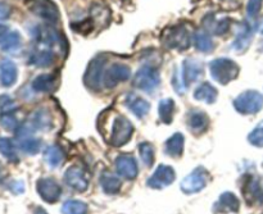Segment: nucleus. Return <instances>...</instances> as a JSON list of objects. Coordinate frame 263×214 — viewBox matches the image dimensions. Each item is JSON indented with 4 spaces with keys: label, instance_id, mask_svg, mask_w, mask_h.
<instances>
[{
    "label": "nucleus",
    "instance_id": "obj_1",
    "mask_svg": "<svg viewBox=\"0 0 263 214\" xmlns=\"http://www.w3.org/2000/svg\"><path fill=\"white\" fill-rule=\"evenodd\" d=\"M211 76L216 82L221 85H228L235 80L239 74V66L229 58H217L210 63Z\"/></svg>",
    "mask_w": 263,
    "mask_h": 214
},
{
    "label": "nucleus",
    "instance_id": "obj_2",
    "mask_svg": "<svg viewBox=\"0 0 263 214\" xmlns=\"http://www.w3.org/2000/svg\"><path fill=\"white\" fill-rule=\"evenodd\" d=\"M159 84H161L159 72L157 67L152 64H144L143 67H140L133 80L134 86L145 92L156 91L159 87Z\"/></svg>",
    "mask_w": 263,
    "mask_h": 214
},
{
    "label": "nucleus",
    "instance_id": "obj_3",
    "mask_svg": "<svg viewBox=\"0 0 263 214\" xmlns=\"http://www.w3.org/2000/svg\"><path fill=\"white\" fill-rule=\"evenodd\" d=\"M190 32L184 25L172 26L162 33V44L168 49L186 50L190 46Z\"/></svg>",
    "mask_w": 263,
    "mask_h": 214
},
{
    "label": "nucleus",
    "instance_id": "obj_4",
    "mask_svg": "<svg viewBox=\"0 0 263 214\" xmlns=\"http://www.w3.org/2000/svg\"><path fill=\"white\" fill-rule=\"evenodd\" d=\"M234 108L240 114H256L263 108V96L256 90H248L234 100Z\"/></svg>",
    "mask_w": 263,
    "mask_h": 214
},
{
    "label": "nucleus",
    "instance_id": "obj_5",
    "mask_svg": "<svg viewBox=\"0 0 263 214\" xmlns=\"http://www.w3.org/2000/svg\"><path fill=\"white\" fill-rule=\"evenodd\" d=\"M105 68V58L99 55L95 56L91 62H90L89 67L85 73L84 82L90 90L94 91H99L102 89V85L104 84V71Z\"/></svg>",
    "mask_w": 263,
    "mask_h": 214
},
{
    "label": "nucleus",
    "instance_id": "obj_6",
    "mask_svg": "<svg viewBox=\"0 0 263 214\" xmlns=\"http://www.w3.org/2000/svg\"><path fill=\"white\" fill-rule=\"evenodd\" d=\"M134 133V126L131 125L130 121L126 117L118 115L116 120L113 121L112 131H110V145L116 146H122L127 144L131 140Z\"/></svg>",
    "mask_w": 263,
    "mask_h": 214
},
{
    "label": "nucleus",
    "instance_id": "obj_7",
    "mask_svg": "<svg viewBox=\"0 0 263 214\" xmlns=\"http://www.w3.org/2000/svg\"><path fill=\"white\" fill-rule=\"evenodd\" d=\"M208 181H210V173L207 172V169H204L203 167H198L189 176L182 180L181 191L186 195L199 192L207 186Z\"/></svg>",
    "mask_w": 263,
    "mask_h": 214
},
{
    "label": "nucleus",
    "instance_id": "obj_8",
    "mask_svg": "<svg viewBox=\"0 0 263 214\" xmlns=\"http://www.w3.org/2000/svg\"><path fill=\"white\" fill-rule=\"evenodd\" d=\"M18 148L28 155H35L40 151L41 141L33 136V128L28 123L21 126L17 130Z\"/></svg>",
    "mask_w": 263,
    "mask_h": 214
},
{
    "label": "nucleus",
    "instance_id": "obj_9",
    "mask_svg": "<svg viewBox=\"0 0 263 214\" xmlns=\"http://www.w3.org/2000/svg\"><path fill=\"white\" fill-rule=\"evenodd\" d=\"M30 10L41 20L53 25L58 23V21L61 20V13L53 0H32L30 4Z\"/></svg>",
    "mask_w": 263,
    "mask_h": 214
},
{
    "label": "nucleus",
    "instance_id": "obj_10",
    "mask_svg": "<svg viewBox=\"0 0 263 214\" xmlns=\"http://www.w3.org/2000/svg\"><path fill=\"white\" fill-rule=\"evenodd\" d=\"M243 195L249 205H258L263 203V177L248 176L243 186Z\"/></svg>",
    "mask_w": 263,
    "mask_h": 214
},
{
    "label": "nucleus",
    "instance_id": "obj_11",
    "mask_svg": "<svg viewBox=\"0 0 263 214\" xmlns=\"http://www.w3.org/2000/svg\"><path fill=\"white\" fill-rule=\"evenodd\" d=\"M36 189H37L41 199L46 203H50V204L58 202L62 195L61 185L54 179H49V177L39 180L37 184H36Z\"/></svg>",
    "mask_w": 263,
    "mask_h": 214
},
{
    "label": "nucleus",
    "instance_id": "obj_12",
    "mask_svg": "<svg viewBox=\"0 0 263 214\" xmlns=\"http://www.w3.org/2000/svg\"><path fill=\"white\" fill-rule=\"evenodd\" d=\"M175 179H176V173L174 168L166 164H161L156 169V172L149 177L146 185L152 189H163V187L170 186L175 181Z\"/></svg>",
    "mask_w": 263,
    "mask_h": 214
},
{
    "label": "nucleus",
    "instance_id": "obj_13",
    "mask_svg": "<svg viewBox=\"0 0 263 214\" xmlns=\"http://www.w3.org/2000/svg\"><path fill=\"white\" fill-rule=\"evenodd\" d=\"M131 77L130 67L123 63H115L105 71L104 84L108 89L117 86L121 82L127 81Z\"/></svg>",
    "mask_w": 263,
    "mask_h": 214
},
{
    "label": "nucleus",
    "instance_id": "obj_14",
    "mask_svg": "<svg viewBox=\"0 0 263 214\" xmlns=\"http://www.w3.org/2000/svg\"><path fill=\"white\" fill-rule=\"evenodd\" d=\"M64 181L74 191L84 192L89 187V179L81 167H71L64 173Z\"/></svg>",
    "mask_w": 263,
    "mask_h": 214
},
{
    "label": "nucleus",
    "instance_id": "obj_15",
    "mask_svg": "<svg viewBox=\"0 0 263 214\" xmlns=\"http://www.w3.org/2000/svg\"><path fill=\"white\" fill-rule=\"evenodd\" d=\"M116 169H117V173L120 176L127 180H134L139 173L138 163H136L135 158L133 155H128V154H123L116 159Z\"/></svg>",
    "mask_w": 263,
    "mask_h": 214
},
{
    "label": "nucleus",
    "instance_id": "obj_16",
    "mask_svg": "<svg viewBox=\"0 0 263 214\" xmlns=\"http://www.w3.org/2000/svg\"><path fill=\"white\" fill-rule=\"evenodd\" d=\"M203 71H204V67H203L202 62L198 61V59L187 58L182 62L181 73L186 86L198 81V79L203 74Z\"/></svg>",
    "mask_w": 263,
    "mask_h": 214
},
{
    "label": "nucleus",
    "instance_id": "obj_17",
    "mask_svg": "<svg viewBox=\"0 0 263 214\" xmlns=\"http://www.w3.org/2000/svg\"><path fill=\"white\" fill-rule=\"evenodd\" d=\"M230 25H231L230 18L223 17V18H220V20H217V17H216L215 14H212V13H210V14H207L204 18H203V26H204V30L207 31V32L215 33V35L217 36L223 35V33L228 32L229 28H230Z\"/></svg>",
    "mask_w": 263,
    "mask_h": 214
},
{
    "label": "nucleus",
    "instance_id": "obj_18",
    "mask_svg": "<svg viewBox=\"0 0 263 214\" xmlns=\"http://www.w3.org/2000/svg\"><path fill=\"white\" fill-rule=\"evenodd\" d=\"M187 126H189V130L193 133L200 135V133L205 132L208 127H210V118H208L207 113L200 112V110H194V112L189 113Z\"/></svg>",
    "mask_w": 263,
    "mask_h": 214
},
{
    "label": "nucleus",
    "instance_id": "obj_19",
    "mask_svg": "<svg viewBox=\"0 0 263 214\" xmlns=\"http://www.w3.org/2000/svg\"><path fill=\"white\" fill-rule=\"evenodd\" d=\"M252 37H253V30L248 23H241L239 26V30L236 32V37L234 40L233 49L236 50L238 53H243L251 45Z\"/></svg>",
    "mask_w": 263,
    "mask_h": 214
},
{
    "label": "nucleus",
    "instance_id": "obj_20",
    "mask_svg": "<svg viewBox=\"0 0 263 214\" xmlns=\"http://www.w3.org/2000/svg\"><path fill=\"white\" fill-rule=\"evenodd\" d=\"M125 104L138 118L145 117L151 110V104L136 94H128L125 99Z\"/></svg>",
    "mask_w": 263,
    "mask_h": 214
},
{
    "label": "nucleus",
    "instance_id": "obj_21",
    "mask_svg": "<svg viewBox=\"0 0 263 214\" xmlns=\"http://www.w3.org/2000/svg\"><path fill=\"white\" fill-rule=\"evenodd\" d=\"M59 85L58 74L45 73L36 77L32 82V89L37 92H53Z\"/></svg>",
    "mask_w": 263,
    "mask_h": 214
},
{
    "label": "nucleus",
    "instance_id": "obj_22",
    "mask_svg": "<svg viewBox=\"0 0 263 214\" xmlns=\"http://www.w3.org/2000/svg\"><path fill=\"white\" fill-rule=\"evenodd\" d=\"M18 77L17 66L9 59H4L0 63V84L4 87H10L15 84Z\"/></svg>",
    "mask_w": 263,
    "mask_h": 214
},
{
    "label": "nucleus",
    "instance_id": "obj_23",
    "mask_svg": "<svg viewBox=\"0 0 263 214\" xmlns=\"http://www.w3.org/2000/svg\"><path fill=\"white\" fill-rule=\"evenodd\" d=\"M28 125L33 128V130H41V131H48L50 130L53 126V120H51L50 112L48 109H37L32 114L31 120L28 121Z\"/></svg>",
    "mask_w": 263,
    "mask_h": 214
},
{
    "label": "nucleus",
    "instance_id": "obj_24",
    "mask_svg": "<svg viewBox=\"0 0 263 214\" xmlns=\"http://www.w3.org/2000/svg\"><path fill=\"white\" fill-rule=\"evenodd\" d=\"M54 61H55V55L49 49L35 50L28 56V63L36 67H41V68H46V67L51 66L54 63Z\"/></svg>",
    "mask_w": 263,
    "mask_h": 214
},
{
    "label": "nucleus",
    "instance_id": "obj_25",
    "mask_svg": "<svg viewBox=\"0 0 263 214\" xmlns=\"http://www.w3.org/2000/svg\"><path fill=\"white\" fill-rule=\"evenodd\" d=\"M193 96H194V99L199 100V102L207 103V104H213L217 100V89L215 86H212L210 82H204V84H200L195 89Z\"/></svg>",
    "mask_w": 263,
    "mask_h": 214
},
{
    "label": "nucleus",
    "instance_id": "obj_26",
    "mask_svg": "<svg viewBox=\"0 0 263 214\" xmlns=\"http://www.w3.org/2000/svg\"><path fill=\"white\" fill-rule=\"evenodd\" d=\"M215 207L216 210L221 213L238 212L239 207H240V202L233 192H225V194L221 195L220 200H218Z\"/></svg>",
    "mask_w": 263,
    "mask_h": 214
},
{
    "label": "nucleus",
    "instance_id": "obj_27",
    "mask_svg": "<svg viewBox=\"0 0 263 214\" xmlns=\"http://www.w3.org/2000/svg\"><path fill=\"white\" fill-rule=\"evenodd\" d=\"M184 136L179 132L175 133L164 144V153L170 157L179 158V157L182 155V151H184Z\"/></svg>",
    "mask_w": 263,
    "mask_h": 214
},
{
    "label": "nucleus",
    "instance_id": "obj_28",
    "mask_svg": "<svg viewBox=\"0 0 263 214\" xmlns=\"http://www.w3.org/2000/svg\"><path fill=\"white\" fill-rule=\"evenodd\" d=\"M21 44H22V37H21L20 32H17V31L5 33L0 38V49L7 51V53H15L21 48Z\"/></svg>",
    "mask_w": 263,
    "mask_h": 214
},
{
    "label": "nucleus",
    "instance_id": "obj_29",
    "mask_svg": "<svg viewBox=\"0 0 263 214\" xmlns=\"http://www.w3.org/2000/svg\"><path fill=\"white\" fill-rule=\"evenodd\" d=\"M194 45L198 50L205 54H210L215 49L212 37H211L210 32H207L205 30H198L194 33Z\"/></svg>",
    "mask_w": 263,
    "mask_h": 214
},
{
    "label": "nucleus",
    "instance_id": "obj_30",
    "mask_svg": "<svg viewBox=\"0 0 263 214\" xmlns=\"http://www.w3.org/2000/svg\"><path fill=\"white\" fill-rule=\"evenodd\" d=\"M44 159L50 168H57L61 166L64 161V153L59 146L51 145L48 146L44 151Z\"/></svg>",
    "mask_w": 263,
    "mask_h": 214
},
{
    "label": "nucleus",
    "instance_id": "obj_31",
    "mask_svg": "<svg viewBox=\"0 0 263 214\" xmlns=\"http://www.w3.org/2000/svg\"><path fill=\"white\" fill-rule=\"evenodd\" d=\"M100 185H102V189L104 190V192L113 195L120 192L122 182H121V180L117 176H113L109 172H104L102 177H100Z\"/></svg>",
    "mask_w": 263,
    "mask_h": 214
},
{
    "label": "nucleus",
    "instance_id": "obj_32",
    "mask_svg": "<svg viewBox=\"0 0 263 214\" xmlns=\"http://www.w3.org/2000/svg\"><path fill=\"white\" fill-rule=\"evenodd\" d=\"M174 112H175V102L170 98L167 99H162L159 102L158 105V113H159V118L163 123L166 125H170L174 120Z\"/></svg>",
    "mask_w": 263,
    "mask_h": 214
},
{
    "label": "nucleus",
    "instance_id": "obj_33",
    "mask_svg": "<svg viewBox=\"0 0 263 214\" xmlns=\"http://www.w3.org/2000/svg\"><path fill=\"white\" fill-rule=\"evenodd\" d=\"M0 154L13 163H17L20 161L14 144L9 138H0Z\"/></svg>",
    "mask_w": 263,
    "mask_h": 214
},
{
    "label": "nucleus",
    "instance_id": "obj_34",
    "mask_svg": "<svg viewBox=\"0 0 263 214\" xmlns=\"http://www.w3.org/2000/svg\"><path fill=\"white\" fill-rule=\"evenodd\" d=\"M87 210H89L87 205L79 200H68L62 207L63 214H87Z\"/></svg>",
    "mask_w": 263,
    "mask_h": 214
},
{
    "label": "nucleus",
    "instance_id": "obj_35",
    "mask_svg": "<svg viewBox=\"0 0 263 214\" xmlns=\"http://www.w3.org/2000/svg\"><path fill=\"white\" fill-rule=\"evenodd\" d=\"M140 158L146 167H152L154 163V148L149 143H141L139 145Z\"/></svg>",
    "mask_w": 263,
    "mask_h": 214
},
{
    "label": "nucleus",
    "instance_id": "obj_36",
    "mask_svg": "<svg viewBox=\"0 0 263 214\" xmlns=\"http://www.w3.org/2000/svg\"><path fill=\"white\" fill-rule=\"evenodd\" d=\"M0 126L7 131H17L18 130V121L13 113H4L0 114Z\"/></svg>",
    "mask_w": 263,
    "mask_h": 214
},
{
    "label": "nucleus",
    "instance_id": "obj_37",
    "mask_svg": "<svg viewBox=\"0 0 263 214\" xmlns=\"http://www.w3.org/2000/svg\"><path fill=\"white\" fill-rule=\"evenodd\" d=\"M248 141L257 148H263V121L254 127V130L249 133Z\"/></svg>",
    "mask_w": 263,
    "mask_h": 214
},
{
    "label": "nucleus",
    "instance_id": "obj_38",
    "mask_svg": "<svg viewBox=\"0 0 263 214\" xmlns=\"http://www.w3.org/2000/svg\"><path fill=\"white\" fill-rule=\"evenodd\" d=\"M14 110H17V105H15L14 100L9 95H0V114L14 113Z\"/></svg>",
    "mask_w": 263,
    "mask_h": 214
},
{
    "label": "nucleus",
    "instance_id": "obj_39",
    "mask_svg": "<svg viewBox=\"0 0 263 214\" xmlns=\"http://www.w3.org/2000/svg\"><path fill=\"white\" fill-rule=\"evenodd\" d=\"M172 86H174V89L176 90L180 95L184 94L187 89L186 84H185L184 79H182V73L179 72V69H175V73L174 76H172Z\"/></svg>",
    "mask_w": 263,
    "mask_h": 214
},
{
    "label": "nucleus",
    "instance_id": "obj_40",
    "mask_svg": "<svg viewBox=\"0 0 263 214\" xmlns=\"http://www.w3.org/2000/svg\"><path fill=\"white\" fill-rule=\"evenodd\" d=\"M263 0H249L247 4V14L251 18H256L262 9Z\"/></svg>",
    "mask_w": 263,
    "mask_h": 214
},
{
    "label": "nucleus",
    "instance_id": "obj_41",
    "mask_svg": "<svg viewBox=\"0 0 263 214\" xmlns=\"http://www.w3.org/2000/svg\"><path fill=\"white\" fill-rule=\"evenodd\" d=\"M9 190L13 194H22L25 191V184L22 181H12L9 184Z\"/></svg>",
    "mask_w": 263,
    "mask_h": 214
},
{
    "label": "nucleus",
    "instance_id": "obj_42",
    "mask_svg": "<svg viewBox=\"0 0 263 214\" xmlns=\"http://www.w3.org/2000/svg\"><path fill=\"white\" fill-rule=\"evenodd\" d=\"M10 15V7L9 5L0 3V20H7Z\"/></svg>",
    "mask_w": 263,
    "mask_h": 214
},
{
    "label": "nucleus",
    "instance_id": "obj_43",
    "mask_svg": "<svg viewBox=\"0 0 263 214\" xmlns=\"http://www.w3.org/2000/svg\"><path fill=\"white\" fill-rule=\"evenodd\" d=\"M8 31V27L5 25H2V23H0V38L3 37V36L5 35V33H8L7 32Z\"/></svg>",
    "mask_w": 263,
    "mask_h": 214
},
{
    "label": "nucleus",
    "instance_id": "obj_44",
    "mask_svg": "<svg viewBox=\"0 0 263 214\" xmlns=\"http://www.w3.org/2000/svg\"><path fill=\"white\" fill-rule=\"evenodd\" d=\"M33 214H48L45 212V210L43 209V208H36L35 212H33Z\"/></svg>",
    "mask_w": 263,
    "mask_h": 214
},
{
    "label": "nucleus",
    "instance_id": "obj_45",
    "mask_svg": "<svg viewBox=\"0 0 263 214\" xmlns=\"http://www.w3.org/2000/svg\"><path fill=\"white\" fill-rule=\"evenodd\" d=\"M0 179H2V167H0Z\"/></svg>",
    "mask_w": 263,
    "mask_h": 214
},
{
    "label": "nucleus",
    "instance_id": "obj_46",
    "mask_svg": "<svg viewBox=\"0 0 263 214\" xmlns=\"http://www.w3.org/2000/svg\"><path fill=\"white\" fill-rule=\"evenodd\" d=\"M262 50H263V46H262Z\"/></svg>",
    "mask_w": 263,
    "mask_h": 214
}]
</instances>
